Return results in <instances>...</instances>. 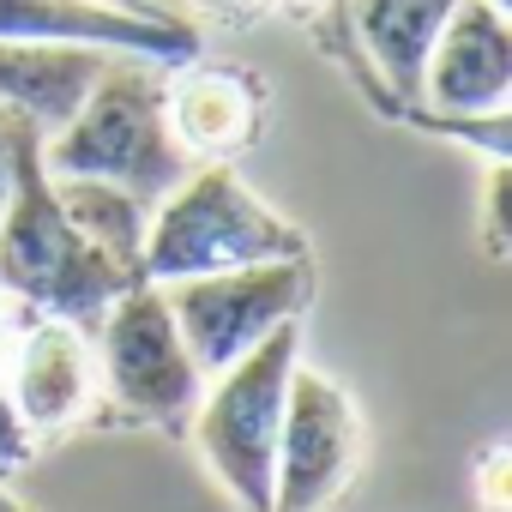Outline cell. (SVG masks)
Masks as SVG:
<instances>
[{
    "mask_svg": "<svg viewBox=\"0 0 512 512\" xmlns=\"http://www.w3.org/2000/svg\"><path fill=\"white\" fill-rule=\"evenodd\" d=\"M512 103V19L506 0H458L422 67V115H506Z\"/></svg>",
    "mask_w": 512,
    "mask_h": 512,
    "instance_id": "9c48e42d",
    "label": "cell"
},
{
    "mask_svg": "<svg viewBox=\"0 0 512 512\" xmlns=\"http://www.w3.org/2000/svg\"><path fill=\"white\" fill-rule=\"evenodd\" d=\"M187 356L199 374H223L241 362L253 344H266L278 326H296L314 302V260H272V266H235V272H205L181 284H157Z\"/></svg>",
    "mask_w": 512,
    "mask_h": 512,
    "instance_id": "8992f818",
    "label": "cell"
},
{
    "mask_svg": "<svg viewBox=\"0 0 512 512\" xmlns=\"http://www.w3.org/2000/svg\"><path fill=\"white\" fill-rule=\"evenodd\" d=\"M163 121L187 163H229L260 139L266 85L247 67H205L199 55L163 73Z\"/></svg>",
    "mask_w": 512,
    "mask_h": 512,
    "instance_id": "8fae6325",
    "label": "cell"
},
{
    "mask_svg": "<svg viewBox=\"0 0 512 512\" xmlns=\"http://www.w3.org/2000/svg\"><path fill=\"white\" fill-rule=\"evenodd\" d=\"M55 199L67 211V223L97 247L121 272L139 278V253H145V223H151V205H139L127 187L115 181H97V175H55Z\"/></svg>",
    "mask_w": 512,
    "mask_h": 512,
    "instance_id": "5bb4252c",
    "label": "cell"
},
{
    "mask_svg": "<svg viewBox=\"0 0 512 512\" xmlns=\"http://www.w3.org/2000/svg\"><path fill=\"white\" fill-rule=\"evenodd\" d=\"M296 362H302V320L278 326L241 362L211 374L193 404L187 434L241 512H272V458H278V422Z\"/></svg>",
    "mask_w": 512,
    "mask_h": 512,
    "instance_id": "277c9868",
    "label": "cell"
},
{
    "mask_svg": "<svg viewBox=\"0 0 512 512\" xmlns=\"http://www.w3.org/2000/svg\"><path fill=\"white\" fill-rule=\"evenodd\" d=\"M109 67L115 55L85 43H0V109L49 139L79 115Z\"/></svg>",
    "mask_w": 512,
    "mask_h": 512,
    "instance_id": "7c38bea8",
    "label": "cell"
},
{
    "mask_svg": "<svg viewBox=\"0 0 512 512\" xmlns=\"http://www.w3.org/2000/svg\"><path fill=\"white\" fill-rule=\"evenodd\" d=\"M458 0H350L356 43L392 103H422V67Z\"/></svg>",
    "mask_w": 512,
    "mask_h": 512,
    "instance_id": "4fadbf2b",
    "label": "cell"
},
{
    "mask_svg": "<svg viewBox=\"0 0 512 512\" xmlns=\"http://www.w3.org/2000/svg\"><path fill=\"white\" fill-rule=\"evenodd\" d=\"M13 133H19V115L0 109V205H7V187H13Z\"/></svg>",
    "mask_w": 512,
    "mask_h": 512,
    "instance_id": "e0dca14e",
    "label": "cell"
},
{
    "mask_svg": "<svg viewBox=\"0 0 512 512\" xmlns=\"http://www.w3.org/2000/svg\"><path fill=\"white\" fill-rule=\"evenodd\" d=\"M0 512H37V506H25V500L7 488V476H0Z\"/></svg>",
    "mask_w": 512,
    "mask_h": 512,
    "instance_id": "ac0fdd59",
    "label": "cell"
},
{
    "mask_svg": "<svg viewBox=\"0 0 512 512\" xmlns=\"http://www.w3.org/2000/svg\"><path fill=\"white\" fill-rule=\"evenodd\" d=\"M272 260H308V235L284 211H272L229 163H193L181 187H169L151 205L139 278L181 284V278L272 266Z\"/></svg>",
    "mask_w": 512,
    "mask_h": 512,
    "instance_id": "7a4b0ae2",
    "label": "cell"
},
{
    "mask_svg": "<svg viewBox=\"0 0 512 512\" xmlns=\"http://www.w3.org/2000/svg\"><path fill=\"white\" fill-rule=\"evenodd\" d=\"M476 494L488 512H506L512 506V452L506 446H488L482 464H476Z\"/></svg>",
    "mask_w": 512,
    "mask_h": 512,
    "instance_id": "2e32d148",
    "label": "cell"
},
{
    "mask_svg": "<svg viewBox=\"0 0 512 512\" xmlns=\"http://www.w3.org/2000/svg\"><path fill=\"white\" fill-rule=\"evenodd\" d=\"M0 43H85L157 67L199 55V31L187 19L127 7V0H0Z\"/></svg>",
    "mask_w": 512,
    "mask_h": 512,
    "instance_id": "ba28073f",
    "label": "cell"
},
{
    "mask_svg": "<svg viewBox=\"0 0 512 512\" xmlns=\"http://www.w3.org/2000/svg\"><path fill=\"white\" fill-rule=\"evenodd\" d=\"M482 241H488V260H506V253H512V169H506V157H500V163H488Z\"/></svg>",
    "mask_w": 512,
    "mask_h": 512,
    "instance_id": "9a60e30c",
    "label": "cell"
},
{
    "mask_svg": "<svg viewBox=\"0 0 512 512\" xmlns=\"http://www.w3.org/2000/svg\"><path fill=\"white\" fill-rule=\"evenodd\" d=\"M139 284L133 272H121L109 253H97L61 211L55 199V175L43 169V133L31 121H19L13 133V187L0 205V296L67 320L79 332H97V320L109 314V302Z\"/></svg>",
    "mask_w": 512,
    "mask_h": 512,
    "instance_id": "6da1fadb",
    "label": "cell"
},
{
    "mask_svg": "<svg viewBox=\"0 0 512 512\" xmlns=\"http://www.w3.org/2000/svg\"><path fill=\"white\" fill-rule=\"evenodd\" d=\"M211 7H247V0H211Z\"/></svg>",
    "mask_w": 512,
    "mask_h": 512,
    "instance_id": "d6986e66",
    "label": "cell"
},
{
    "mask_svg": "<svg viewBox=\"0 0 512 512\" xmlns=\"http://www.w3.org/2000/svg\"><path fill=\"white\" fill-rule=\"evenodd\" d=\"M368 452L356 398L296 362L290 392H284V422H278V458H272V512H326L338 506V494L356 482Z\"/></svg>",
    "mask_w": 512,
    "mask_h": 512,
    "instance_id": "52a82bcc",
    "label": "cell"
},
{
    "mask_svg": "<svg viewBox=\"0 0 512 512\" xmlns=\"http://www.w3.org/2000/svg\"><path fill=\"white\" fill-rule=\"evenodd\" d=\"M163 73L157 61L115 55V67L97 79V91L79 103V115L43 139L49 175H97L127 187L139 205H157L181 175L193 169L163 121Z\"/></svg>",
    "mask_w": 512,
    "mask_h": 512,
    "instance_id": "3957f363",
    "label": "cell"
},
{
    "mask_svg": "<svg viewBox=\"0 0 512 512\" xmlns=\"http://www.w3.org/2000/svg\"><path fill=\"white\" fill-rule=\"evenodd\" d=\"M7 398H13L31 440L85 422L91 404H97V344H91V332H79L67 320H49V314H25V326L13 332V350H7Z\"/></svg>",
    "mask_w": 512,
    "mask_h": 512,
    "instance_id": "30bf717a",
    "label": "cell"
},
{
    "mask_svg": "<svg viewBox=\"0 0 512 512\" xmlns=\"http://www.w3.org/2000/svg\"><path fill=\"white\" fill-rule=\"evenodd\" d=\"M97 344V386L109 392V404L139 422V428H163V434H187L193 404L205 392L199 362L187 356L175 314L163 302L157 284H127L109 314L91 332Z\"/></svg>",
    "mask_w": 512,
    "mask_h": 512,
    "instance_id": "5b68a950",
    "label": "cell"
}]
</instances>
